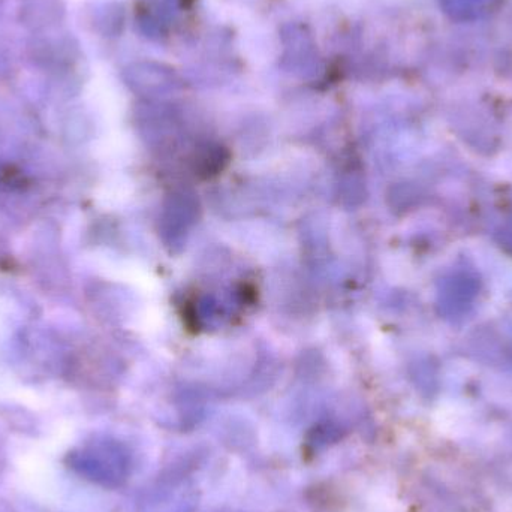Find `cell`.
<instances>
[{
    "label": "cell",
    "mask_w": 512,
    "mask_h": 512,
    "mask_svg": "<svg viewBox=\"0 0 512 512\" xmlns=\"http://www.w3.org/2000/svg\"><path fill=\"white\" fill-rule=\"evenodd\" d=\"M68 465L86 480L116 489L128 480L131 456L119 442L99 439L71 451Z\"/></svg>",
    "instance_id": "1"
},
{
    "label": "cell",
    "mask_w": 512,
    "mask_h": 512,
    "mask_svg": "<svg viewBox=\"0 0 512 512\" xmlns=\"http://www.w3.org/2000/svg\"><path fill=\"white\" fill-rule=\"evenodd\" d=\"M195 495L191 490L183 489L179 481L159 487L144 502L143 512H192L195 508Z\"/></svg>",
    "instance_id": "2"
}]
</instances>
